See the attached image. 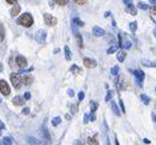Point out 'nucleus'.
<instances>
[{"label":"nucleus","mask_w":156,"mask_h":145,"mask_svg":"<svg viewBox=\"0 0 156 145\" xmlns=\"http://www.w3.org/2000/svg\"><path fill=\"white\" fill-rule=\"evenodd\" d=\"M17 24L21 25V26H24V27H31L33 25V17H32L31 14L26 12V14H24V15H21L19 17Z\"/></svg>","instance_id":"1"},{"label":"nucleus","mask_w":156,"mask_h":145,"mask_svg":"<svg viewBox=\"0 0 156 145\" xmlns=\"http://www.w3.org/2000/svg\"><path fill=\"white\" fill-rule=\"evenodd\" d=\"M10 80H11V84L15 89H20L21 87V84H22V79L19 74H16V72H12V74L10 75Z\"/></svg>","instance_id":"2"},{"label":"nucleus","mask_w":156,"mask_h":145,"mask_svg":"<svg viewBox=\"0 0 156 145\" xmlns=\"http://www.w3.org/2000/svg\"><path fill=\"white\" fill-rule=\"evenodd\" d=\"M0 92H1L4 96H9L11 94L10 86L8 85V83L5 80H0Z\"/></svg>","instance_id":"3"},{"label":"nucleus","mask_w":156,"mask_h":145,"mask_svg":"<svg viewBox=\"0 0 156 145\" xmlns=\"http://www.w3.org/2000/svg\"><path fill=\"white\" fill-rule=\"evenodd\" d=\"M35 38H36V41L38 43H42L43 44L46 42V38H47V31L46 30H38L37 33H36V36H35Z\"/></svg>","instance_id":"4"},{"label":"nucleus","mask_w":156,"mask_h":145,"mask_svg":"<svg viewBox=\"0 0 156 145\" xmlns=\"http://www.w3.org/2000/svg\"><path fill=\"white\" fill-rule=\"evenodd\" d=\"M44 22H46V25H48V26H55L57 25V19L53 16V15H50V14H44Z\"/></svg>","instance_id":"5"},{"label":"nucleus","mask_w":156,"mask_h":145,"mask_svg":"<svg viewBox=\"0 0 156 145\" xmlns=\"http://www.w3.org/2000/svg\"><path fill=\"white\" fill-rule=\"evenodd\" d=\"M15 60H16V64H17V66H19V68L24 69V68H26V66H27V59H26L24 55H17Z\"/></svg>","instance_id":"6"},{"label":"nucleus","mask_w":156,"mask_h":145,"mask_svg":"<svg viewBox=\"0 0 156 145\" xmlns=\"http://www.w3.org/2000/svg\"><path fill=\"white\" fill-rule=\"evenodd\" d=\"M132 72L134 74V76L136 78V80H138L139 85H141V83H143V80H144V78H145V74H144V71L138 69V70H132Z\"/></svg>","instance_id":"7"},{"label":"nucleus","mask_w":156,"mask_h":145,"mask_svg":"<svg viewBox=\"0 0 156 145\" xmlns=\"http://www.w3.org/2000/svg\"><path fill=\"white\" fill-rule=\"evenodd\" d=\"M84 65L86 66V68H89V69H94V68H96V61L94 60V59H90V58H84Z\"/></svg>","instance_id":"8"},{"label":"nucleus","mask_w":156,"mask_h":145,"mask_svg":"<svg viewBox=\"0 0 156 145\" xmlns=\"http://www.w3.org/2000/svg\"><path fill=\"white\" fill-rule=\"evenodd\" d=\"M92 33H94L96 37H102V36H105V30L101 28V27H98V26H95V27L92 28Z\"/></svg>","instance_id":"9"},{"label":"nucleus","mask_w":156,"mask_h":145,"mask_svg":"<svg viewBox=\"0 0 156 145\" xmlns=\"http://www.w3.org/2000/svg\"><path fill=\"white\" fill-rule=\"evenodd\" d=\"M20 11H21V8H20V5L16 3V4L12 6V9H11V11H10V15H11L12 17H15V16H17V15L20 14Z\"/></svg>","instance_id":"10"},{"label":"nucleus","mask_w":156,"mask_h":145,"mask_svg":"<svg viewBox=\"0 0 156 145\" xmlns=\"http://www.w3.org/2000/svg\"><path fill=\"white\" fill-rule=\"evenodd\" d=\"M12 103L14 105H16V106H22V105H25V100H24V97L22 96H15L14 98H12Z\"/></svg>","instance_id":"11"},{"label":"nucleus","mask_w":156,"mask_h":145,"mask_svg":"<svg viewBox=\"0 0 156 145\" xmlns=\"http://www.w3.org/2000/svg\"><path fill=\"white\" fill-rule=\"evenodd\" d=\"M27 143H28L30 145H41V141H39L38 139L33 138V136H28V138H27Z\"/></svg>","instance_id":"12"},{"label":"nucleus","mask_w":156,"mask_h":145,"mask_svg":"<svg viewBox=\"0 0 156 145\" xmlns=\"http://www.w3.org/2000/svg\"><path fill=\"white\" fill-rule=\"evenodd\" d=\"M111 108H112V111H113V113H114L116 116H120V111L118 109V107H117V103H114L113 101L111 102Z\"/></svg>","instance_id":"13"},{"label":"nucleus","mask_w":156,"mask_h":145,"mask_svg":"<svg viewBox=\"0 0 156 145\" xmlns=\"http://www.w3.org/2000/svg\"><path fill=\"white\" fill-rule=\"evenodd\" d=\"M0 145H12V140L9 136H5L3 140H0Z\"/></svg>","instance_id":"14"},{"label":"nucleus","mask_w":156,"mask_h":145,"mask_svg":"<svg viewBox=\"0 0 156 145\" xmlns=\"http://www.w3.org/2000/svg\"><path fill=\"white\" fill-rule=\"evenodd\" d=\"M22 79V81L26 84V85H31L32 84V81H33V78L32 76H30V75H25L24 78H21Z\"/></svg>","instance_id":"15"},{"label":"nucleus","mask_w":156,"mask_h":145,"mask_svg":"<svg viewBox=\"0 0 156 145\" xmlns=\"http://www.w3.org/2000/svg\"><path fill=\"white\" fill-rule=\"evenodd\" d=\"M5 38V28H4V25L0 22V42H3Z\"/></svg>","instance_id":"16"},{"label":"nucleus","mask_w":156,"mask_h":145,"mask_svg":"<svg viewBox=\"0 0 156 145\" xmlns=\"http://www.w3.org/2000/svg\"><path fill=\"white\" fill-rule=\"evenodd\" d=\"M125 57H127V53H125L124 50H119L118 54H117V59H118L119 61H123V60L125 59Z\"/></svg>","instance_id":"17"},{"label":"nucleus","mask_w":156,"mask_h":145,"mask_svg":"<svg viewBox=\"0 0 156 145\" xmlns=\"http://www.w3.org/2000/svg\"><path fill=\"white\" fill-rule=\"evenodd\" d=\"M120 47H123L124 49H129V48H132V42L128 41V39H125V41L123 42V39H122V46H120Z\"/></svg>","instance_id":"18"},{"label":"nucleus","mask_w":156,"mask_h":145,"mask_svg":"<svg viewBox=\"0 0 156 145\" xmlns=\"http://www.w3.org/2000/svg\"><path fill=\"white\" fill-rule=\"evenodd\" d=\"M64 52H65V58H66V60H70V59H71V52H70V48H69L68 46L64 47Z\"/></svg>","instance_id":"19"},{"label":"nucleus","mask_w":156,"mask_h":145,"mask_svg":"<svg viewBox=\"0 0 156 145\" xmlns=\"http://www.w3.org/2000/svg\"><path fill=\"white\" fill-rule=\"evenodd\" d=\"M140 100L143 101L144 105H149V103H150V98H149L145 94H141V95H140Z\"/></svg>","instance_id":"20"},{"label":"nucleus","mask_w":156,"mask_h":145,"mask_svg":"<svg viewBox=\"0 0 156 145\" xmlns=\"http://www.w3.org/2000/svg\"><path fill=\"white\" fill-rule=\"evenodd\" d=\"M90 107H91V113H95L96 109L98 108V103L95 102V101H91V102H90Z\"/></svg>","instance_id":"21"},{"label":"nucleus","mask_w":156,"mask_h":145,"mask_svg":"<svg viewBox=\"0 0 156 145\" xmlns=\"http://www.w3.org/2000/svg\"><path fill=\"white\" fill-rule=\"evenodd\" d=\"M141 63H143V65H145V66L156 68V64H155V63H152V61H149V60H146V59H143V60H141Z\"/></svg>","instance_id":"22"},{"label":"nucleus","mask_w":156,"mask_h":145,"mask_svg":"<svg viewBox=\"0 0 156 145\" xmlns=\"http://www.w3.org/2000/svg\"><path fill=\"white\" fill-rule=\"evenodd\" d=\"M127 12H130L132 15H136V9L130 4V5H128V8H127Z\"/></svg>","instance_id":"23"},{"label":"nucleus","mask_w":156,"mask_h":145,"mask_svg":"<svg viewBox=\"0 0 156 145\" xmlns=\"http://www.w3.org/2000/svg\"><path fill=\"white\" fill-rule=\"evenodd\" d=\"M75 37H76V39H77V44H79V47H81V48H83L84 43H83V37H81V35H80V33H76V35H75Z\"/></svg>","instance_id":"24"},{"label":"nucleus","mask_w":156,"mask_h":145,"mask_svg":"<svg viewBox=\"0 0 156 145\" xmlns=\"http://www.w3.org/2000/svg\"><path fill=\"white\" fill-rule=\"evenodd\" d=\"M111 74L114 75V76H117V75L119 74V66H118V65H116V66H113V68L111 69Z\"/></svg>","instance_id":"25"},{"label":"nucleus","mask_w":156,"mask_h":145,"mask_svg":"<svg viewBox=\"0 0 156 145\" xmlns=\"http://www.w3.org/2000/svg\"><path fill=\"white\" fill-rule=\"evenodd\" d=\"M129 27H130V31L134 33L135 31H136V27H138V24L135 22V21H133V22H130V25H129Z\"/></svg>","instance_id":"26"},{"label":"nucleus","mask_w":156,"mask_h":145,"mask_svg":"<svg viewBox=\"0 0 156 145\" xmlns=\"http://www.w3.org/2000/svg\"><path fill=\"white\" fill-rule=\"evenodd\" d=\"M117 49H118L117 46H112V47H109V48L107 49V54H112V53L117 52Z\"/></svg>","instance_id":"27"},{"label":"nucleus","mask_w":156,"mask_h":145,"mask_svg":"<svg viewBox=\"0 0 156 145\" xmlns=\"http://www.w3.org/2000/svg\"><path fill=\"white\" fill-rule=\"evenodd\" d=\"M89 145H98V141L96 138H89Z\"/></svg>","instance_id":"28"},{"label":"nucleus","mask_w":156,"mask_h":145,"mask_svg":"<svg viewBox=\"0 0 156 145\" xmlns=\"http://www.w3.org/2000/svg\"><path fill=\"white\" fill-rule=\"evenodd\" d=\"M71 22H74V24H77V26H84V22H83L80 19H77V17H74Z\"/></svg>","instance_id":"29"},{"label":"nucleus","mask_w":156,"mask_h":145,"mask_svg":"<svg viewBox=\"0 0 156 145\" xmlns=\"http://www.w3.org/2000/svg\"><path fill=\"white\" fill-rule=\"evenodd\" d=\"M138 8L141 9V10H147V9H149V6H147L145 3H140V1L138 3Z\"/></svg>","instance_id":"30"},{"label":"nucleus","mask_w":156,"mask_h":145,"mask_svg":"<svg viewBox=\"0 0 156 145\" xmlns=\"http://www.w3.org/2000/svg\"><path fill=\"white\" fill-rule=\"evenodd\" d=\"M60 122H61V118H60V117H55V118L52 119V124H53V125H58Z\"/></svg>","instance_id":"31"},{"label":"nucleus","mask_w":156,"mask_h":145,"mask_svg":"<svg viewBox=\"0 0 156 145\" xmlns=\"http://www.w3.org/2000/svg\"><path fill=\"white\" fill-rule=\"evenodd\" d=\"M112 97H113V91H111V90H109V91L107 92V96H106V101H107V102H109Z\"/></svg>","instance_id":"32"},{"label":"nucleus","mask_w":156,"mask_h":145,"mask_svg":"<svg viewBox=\"0 0 156 145\" xmlns=\"http://www.w3.org/2000/svg\"><path fill=\"white\" fill-rule=\"evenodd\" d=\"M70 70H71L72 72H81V69H80V68H77L76 65H72Z\"/></svg>","instance_id":"33"},{"label":"nucleus","mask_w":156,"mask_h":145,"mask_svg":"<svg viewBox=\"0 0 156 145\" xmlns=\"http://www.w3.org/2000/svg\"><path fill=\"white\" fill-rule=\"evenodd\" d=\"M58 5H66L68 4V1H66V0H57V1H55Z\"/></svg>","instance_id":"34"},{"label":"nucleus","mask_w":156,"mask_h":145,"mask_svg":"<svg viewBox=\"0 0 156 145\" xmlns=\"http://www.w3.org/2000/svg\"><path fill=\"white\" fill-rule=\"evenodd\" d=\"M43 135H44V136H46L48 140L50 139V136H49V133H48V130H47L46 128H43Z\"/></svg>","instance_id":"35"},{"label":"nucleus","mask_w":156,"mask_h":145,"mask_svg":"<svg viewBox=\"0 0 156 145\" xmlns=\"http://www.w3.org/2000/svg\"><path fill=\"white\" fill-rule=\"evenodd\" d=\"M77 96H79V100H80V101H83V100H84V97H85V94H84L83 91H80Z\"/></svg>","instance_id":"36"},{"label":"nucleus","mask_w":156,"mask_h":145,"mask_svg":"<svg viewBox=\"0 0 156 145\" xmlns=\"http://www.w3.org/2000/svg\"><path fill=\"white\" fill-rule=\"evenodd\" d=\"M119 105H120V108H122V112L124 113V112H125V108H124V103H123V101H122L120 98H119Z\"/></svg>","instance_id":"37"},{"label":"nucleus","mask_w":156,"mask_h":145,"mask_svg":"<svg viewBox=\"0 0 156 145\" xmlns=\"http://www.w3.org/2000/svg\"><path fill=\"white\" fill-rule=\"evenodd\" d=\"M30 98H31V94H30V92H25L24 100H30Z\"/></svg>","instance_id":"38"},{"label":"nucleus","mask_w":156,"mask_h":145,"mask_svg":"<svg viewBox=\"0 0 156 145\" xmlns=\"http://www.w3.org/2000/svg\"><path fill=\"white\" fill-rule=\"evenodd\" d=\"M76 111H77V105H76V106L72 105V106H71V113H76Z\"/></svg>","instance_id":"39"},{"label":"nucleus","mask_w":156,"mask_h":145,"mask_svg":"<svg viewBox=\"0 0 156 145\" xmlns=\"http://www.w3.org/2000/svg\"><path fill=\"white\" fill-rule=\"evenodd\" d=\"M68 95H69L70 97H72V96L75 95V94H74V90H71V89H69V90H68Z\"/></svg>","instance_id":"40"},{"label":"nucleus","mask_w":156,"mask_h":145,"mask_svg":"<svg viewBox=\"0 0 156 145\" xmlns=\"http://www.w3.org/2000/svg\"><path fill=\"white\" fill-rule=\"evenodd\" d=\"M150 12H151L152 15H156V6H154V8H151V9H150Z\"/></svg>","instance_id":"41"},{"label":"nucleus","mask_w":156,"mask_h":145,"mask_svg":"<svg viewBox=\"0 0 156 145\" xmlns=\"http://www.w3.org/2000/svg\"><path fill=\"white\" fill-rule=\"evenodd\" d=\"M77 5H84V4H86V1H80V0H76V1H75Z\"/></svg>","instance_id":"42"},{"label":"nucleus","mask_w":156,"mask_h":145,"mask_svg":"<svg viewBox=\"0 0 156 145\" xmlns=\"http://www.w3.org/2000/svg\"><path fill=\"white\" fill-rule=\"evenodd\" d=\"M72 145H83V143H81V141H80V140H75V141H74V144H72Z\"/></svg>","instance_id":"43"},{"label":"nucleus","mask_w":156,"mask_h":145,"mask_svg":"<svg viewBox=\"0 0 156 145\" xmlns=\"http://www.w3.org/2000/svg\"><path fill=\"white\" fill-rule=\"evenodd\" d=\"M87 122H89V117H87V114H85V117H84V123L86 124Z\"/></svg>","instance_id":"44"},{"label":"nucleus","mask_w":156,"mask_h":145,"mask_svg":"<svg viewBox=\"0 0 156 145\" xmlns=\"http://www.w3.org/2000/svg\"><path fill=\"white\" fill-rule=\"evenodd\" d=\"M0 129H5V124L1 121H0Z\"/></svg>","instance_id":"45"},{"label":"nucleus","mask_w":156,"mask_h":145,"mask_svg":"<svg viewBox=\"0 0 156 145\" xmlns=\"http://www.w3.org/2000/svg\"><path fill=\"white\" fill-rule=\"evenodd\" d=\"M6 3H8V4H14V5L16 4V1H15V0H8Z\"/></svg>","instance_id":"46"},{"label":"nucleus","mask_w":156,"mask_h":145,"mask_svg":"<svg viewBox=\"0 0 156 145\" xmlns=\"http://www.w3.org/2000/svg\"><path fill=\"white\" fill-rule=\"evenodd\" d=\"M28 112H30V109H28V108H24V111H22V113H25V114H27Z\"/></svg>","instance_id":"47"},{"label":"nucleus","mask_w":156,"mask_h":145,"mask_svg":"<svg viewBox=\"0 0 156 145\" xmlns=\"http://www.w3.org/2000/svg\"><path fill=\"white\" fill-rule=\"evenodd\" d=\"M90 119H91V121H95V119H96V116H95L94 113H91V117H90Z\"/></svg>","instance_id":"48"},{"label":"nucleus","mask_w":156,"mask_h":145,"mask_svg":"<svg viewBox=\"0 0 156 145\" xmlns=\"http://www.w3.org/2000/svg\"><path fill=\"white\" fill-rule=\"evenodd\" d=\"M144 143H145V144H150L151 141H150L149 139H144Z\"/></svg>","instance_id":"49"},{"label":"nucleus","mask_w":156,"mask_h":145,"mask_svg":"<svg viewBox=\"0 0 156 145\" xmlns=\"http://www.w3.org/2000/svg\"><path fill=\"white\" fill-rule=\"evenodd\" d=\"M106 145H109V140H108V136H106Z\"/></svg>","instance_id":"50"},{"label":"nucleus","mask_w":156,"mask_h":145,"mask_svg":"<svg viewBox=\"0 0 156 145\" xmlns=\"http://www.w3.org/2000/svg\"><path fill=\"white\" fill-rule=\"evenodd\" d=\"M114 141H116V145H119V143H118V139H117V138L114 139Z\"/></svg>","instance_id":"51"},{"label":"nucleus","mask_w":156,"mask_h":145,"mask_svg":"<svg viewBox=\"0 0 156 145\" xmlns=\"http://www.w3.org/2000/svg\"><path fill=\"white\" fill-rule=\"evenodd\" d=\"M152 118H154V121H155V123H156V116H155V114H152Z\"/></svg>","instance_id":"52"},{"label":"nucleus","mask_w":156,"mask_h":145,"mask_svg":"<svg viewBox=\"0 0 156 145\" xmlns=\"http://www.w3.org/2000/svg\"><path fill=\"white\" fill-rule=\"evenodd\" d=\"M1 70H3V66H1V65H0V71H1Z\"/></svg>","instance_id":"53"},{"label":"nucleus","mask_w":156,"mask_h":145,"mask_svg":"<svg viewBox=\"0 0 156 145\" xmlns=\"http://www.w3.org/2000/svg\"><path fill=\"white\" fill-rule=\"evenodd\" d=\"M154 35H155V37H156V30H155V31H154Z\"/></svg>","instance_id":"54"},{"label":"nucleus","mask_w":156,"mask_h":145,"mask_svg":"<svg viewBox=\"0 0 156 145\" xmlns=\"http://www.w3.org/2000/svg\"><path fill=\"white\" fill-rule=\"evenodd\" d=\"M0 103H1V97H0Z\"/></svg>","instance_id":"55"}]
</instances>
